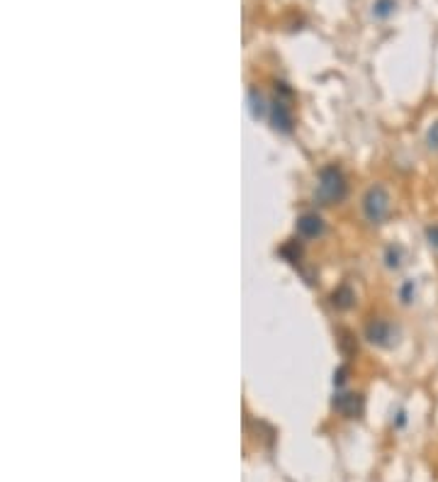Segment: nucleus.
I'll return each instance as SVG.
<instances>
[{
	"label": "nucleus",
	"mask_w": 438,
	"mask_h": 482,
	"mask_svg": "<svg viewBox=\"0 0 438 482\" xmlns=\"http://www.w3.org/2000/svg\"><path fill=\"white\" fill-rule=\"evenodd\" d=\"M348 193V183L346 176L339 166L329 164L319 171V183H317V200L322 205H334V202H341Z\"/></svg>",
	"instance_id": "obj_1"
},
{
	"label": "nucleus",
	"mask_w": 438,
	"mask_h": 482,
	"mask_svg": "<svg viewBox=\"0 0 438 482\" xmlns=\"http://www.w3.org/2000/svg\"><path fill=\"white\" fill-rule=\"evenodd\" d=\"M292 88L287 86V83L277 81L275 83V98L270 100V124H273L275 132L280 134H290L295 127V120H292V107H290V100H292Z\"/></svg>",
	"instance_id": "obj_2"
},
{
	"label": "nucleus",
	"mask_w": 438,
	"mask_h": 482,
	"mask_svg": "<svg viewBox=\"0 0 438 482\" xmlns=\"http://www.w3.org/2000/svg\"><path fill=\"white\" fill-rule=\"evenodd\" d=\"M392 210V198L382 186H370L363 195V214L370 224H382Z\"/></svg>",
	"instance_id": "obj_3"
},
{
	"label": "nucleus",
	"mask_w": 438,
	"mask_h": 482,
	"mask_svg": "<svg viewBox=\"0 0 438 482\" xmlns=\"http://www.w3.org/2000/svg\"><path fill=\"white\" fill-rule=\"evenodd\" d=\"M365 338H368V343L377 348H392L394 343H397L399 338V329L392 324L389 319L384 317H372L368 324H365Z\"/></svg>",
	"instance_id": "obj_4"
},
{
	"label": "nucleus",
	"mask_w": 438,
	"mask_h": 482,
	"mask_svg": "<svg viewBox=\"0 0 438 482\" xmlns=\"http://www.w3.org/2000/svg\"><path fill=\"white\" fill-rule=\"evenodd\" d=\"M331 407L339 412L343 419H358L365 409V400L360 392H339L331 402Z\"/></svg>",
	"instance_id": "obj_5"
},
{
	"label": "nucleus",
	"mask_w": 438,
	"mask_h": 482,
	"mask_svg": "<svg viewBox=\"0 0 438 482\" xmlns=\"http://www.w3.org/2000/svg\"><path fill=\"white\" fill-rule=\"evenodd\" d=\"M297 234L302 239H319L324 234V219L317 212H305L297 219Z\"/></svg>",
	"instance_id": "obj_6"
},
{
	"label": "nucleus",
	"mask_w": 438,
	"mask_h": 482,
	"mask_svg": "<svg viewBox=\"0 0 438 482\" xmlns=\"http://www.w3.org/2000/svg\"><path fill=\"white\" fill-rule=\"evenodd\" d=\"M248 107H251V117L253 120H263L270 110V103H265L263 93L258 91L256 86L248 88Z\"/></svg>",
	"instance_id": "obj_7"
},
{
	"label": "nucleus",
	"mask_w": 438,
	"mask_h": 482,
	"mask_svg": "<svg viewBox=\"0 0 438 482\" xmlns=\"http://www.w3.org/2000/svg\"><path fill=\"white\" fill-rule=\"evenodd\" d=\"M331 305L336 309H341V312H346V309H351L356 305V293H353L351 285H339V288L331 293Z\"/></svg>",
	"instance_id": "obj_8"
},
{
	"label": "nucleus",
	"mask_w": 438,
	"mask_h": 482,
	"mask_svg": "<svg viewBox=\"0 0 438 482\" xmlns=\"http://www.w3.org/2000/svg\"><path fill=\"white\" fill-rule=\"evenodd\" d=\"M280 256L287 261V263L300 266V261H302V243H300L297 239L285 241V243H282V246H280Z\"/></svg>",
	"instance_id": "obj_9"
},
{
	"label": "nucleus",
	"mask_w": 438,
	"mask_h": 482,
	"mask_svg": "<svg viewBox=\"0 0 438 482\" xmlns=\"http://www.w3.org/2000/svg\"><path fill=\"white\" fill-rule=\"evenodd\" d=\"M402 258H404V248L399 246V243H389L387 248H384V266L392 268V271H397L402 266Z\"/></svg>",
	"instance_id": "obj_10"
},
{
	"label": "nucleus",
	"mask_w": 438,
	"mask_h": 482,
	"mask_svg": "<svg viewBox=\"0 0 438 482\" xmlns=\"http://www.w3.org/2000/svg\"><path fill=\"white\" fill-rule=\"evenodd\" d=\"M394 10H397V0H375L372 3V15L377 20H387L389 15H394Z\"/></svg>",
	"instance_id": "obj_11"
},
{
	"label": "nucleus",
	"mask_w": 438,
	"mask_h": 482,
	"mask_svg": "<svg viewBox=\"0 0 438 482\" xmlns=\"http://www.w3.org/2000/svg\"><path fill=\"white\" fill-rule=\"evenodd\" d=\"M399 300L402 305H412V302L417 300V283H414L412 278L399 285Z\"/></svg>",
	"instance_id": "obj_12"
},
{
	"label": "nucleus",
	"mask_w": 438,
	"mask_h": 482,
	"mask_svg": "<svg viewBox=\"0 0 438 482\" xmlns=\"http://www.w3.org/2000/svg\"><path fill=\"white\" fill-rule=\"evenodd\" d=\"M426 144L434 149V151H438V120L431 124L429 132H426Z\"/></svg>",
	"instance_id": "obj_13"
},
{
	"label": "nucleus",
	"mask_w": 438,
	"mask_h": 482,
	"mask_svg": "<svg viewBox=\"0 0 438 482\" xmlns=\"http://www.w3.org/2000/svg\"><path fill=\"white\" fill-rule=\"evenodd\" d=\"M424 234H426V241H429V246L431 248H438V224H429Z\"/></svg>",
	"instance_id": "obj_14"
},
{
	"label": "nucleus",
	"mask_w": 438,
	"mask_h": 482,
	"mask_svg": "<svg viewBox=\"0 0 438 482\" xmlns=\"http://www.w3.org/2000/svg\"><path fill=\"white\" fill-rule=\"evenodd\" d=\"M346 375H348V368L346 366H341L339 371L334 373V385H336V388H341V385L346 383Z\"/></svg>",
	"instance_id": "obj_15"
}]
</instances>
